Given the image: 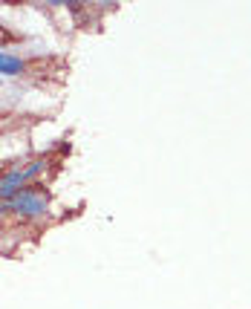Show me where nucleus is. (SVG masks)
Listing matches in <instances>:
<instances>
[{"mask_svg":"<svg viewBox=\"0 0 251 309\" xmlns=\"http://www.w3.org/2000/svg\"><path fill=\"white\" fill-rule=\"evenodd\" d=\"M0 211H15V214H21V217H41L46 211V199L38 191L23 188V191H18L9 199V205H0Z\"/></svg>","mask_w":251,"mask_h":309,"instance_id":"f257e3e1","label":"nucleus"},{"mask_svg":"<svg viewBox=\"0 0 251 309\" xmlns=\"http://www.w3.org/2000/svg\"><path fill=\"white\" fill-rule=\"evenodd\" d=\"M12 38H15V35H12V32H6V29H3V26H0V44H9V41H12Z\"/></svg>","mask_w":251,"mask_h":309,"instance_id":"f03ea898","label":"nucleus"}]
</instances>
